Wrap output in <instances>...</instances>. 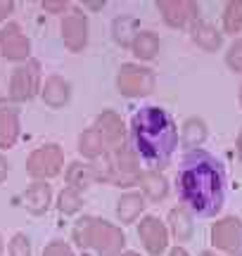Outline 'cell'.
Wrapping results in <instances>:
<instances>
[{"instance_id":"9a60e30c","label":"cell","mask_w":242,"mask_h":256,"mask_svg":"<svg viewBox=\"0 0 242 256\" xmlns=\"http://www.w3.org/2000/svg\"><path fill=\"white\" fill-rule=\"evenodd\" d=\"M188 34H190V40L200 50H204V52H218L224 48L226 36L221 31V26H216L214 22L206 17H200L197 22H192V26L188 28Z\"/></svg>"},{"instance_id":"ac0fdd59","label":"cell","mask_w":242,"mask_h":256,"mask_svg":"<svg viewBox=\"0 0 242 256\" xmlns=\"http://www.w3.org/2000/svg\"><path fill=\"white\" fill-rule=\"evenodd\" d=\"M22 206L31 216H43L52 206V185L46 180H34L26 190L22 192Z\"/></svg>"},{"instance_id":"277c9868","label":"cell","mask_w":242,"mask_h":256,"mask_svg":"<svg viewBox=\"0 0 242 256\" xmlns=\"http://www.w3.org/2000/svg\"><path fill=\"white\" fill-rule=\"evenodd\" d=\"M116 90L119 95L128 98V100H140V98H150L154 88H157V74L140 62H124L116 72Z\"/></svg>"},{"instance_id":"1f68e13d","label":"cell","mask_w":242,"mask_h":256,"mask_svg":"<svg viewBox=\"0 0 242 256\" xmlns=\"http://www.w3.org/2000/svg\"><path fill=\"white\" fill-rule=\"evenodd\" d=\"M40 8L46 10V12H52V14H62V17L69 12V5H66L64 0H46Z\"/></svg>"},{"instance_id":"44dd1931","label":"cell","mask_w":242,"mask_h":256,"mask_svg":"<svg viewBox=\"0 0 242 256\" xmlns=\"http://www.w3.org/2000/svg\"><path fill=\"white\" fill-rule=\"evenodd\" d=\"M138 190L145 194V200L150 204H159L168 197V178L164 176V171H154V168H145L140 174V180H138Z\"/></svg>"},{"instance_id":"7402d4cb","label":"cell","mask_w":242,"mask_h":256,"mask_svg":"<svg viewBox=\"0 0 242 256\" xmlns=\"http://www.w3.org/2000/svg\"><path fill=\"white\" fill-rule=\"evenodd\" d=\"M110 34H112V40L124 50H130L136 36L140 34V19L130 12H124V14H116L110 24Z\"/></svg>"},{"instance_id":"f35d334b","label":"cell","mask_w":242,"mask_h":256,"mask_svg":"<svg viewBox=\"0 0 242 256\" xmlns=\"http://www.w3.org/2000/svg\"><path fill=\"white\" fill-rule=\"evenodd\" d=\"M2 252H5V240H2V235H0V256H2Z\"/></svg>"},{"instance_id":"7c38bea8","label":"cell","mask_w":242,"mask_h":256,"mask_svg":"<svg viewBox=\"0 0 242 256\" xmlns=\"http://www.w3.org/2000/svg\"><path fill=\"white\" fill-rule=\"evenodd\" d=\"M138 240L150 256L166 254L168 240H171L168 238L166 220H162L159 216H154V214H145L138 223Z\"/></svg>"},{"instance_id":"ab89813d","label":"cell","mask_w":242,"mask_h":256,"mask_svg":"<svg viewBox=\"0 0 242 256\" xmlns=\"http://www.w3.org/2000/svg\"><path fill=\"white\" fill-rule=\"evenodd\" d=\"M238 102H240V107H242V83H240V90H238Z\"/></svg>"},{"instance_id":"7a4b0ae2","label":"cell","mask_w":242,"mask_h":256,"mask_svg":"<svg viewBox=\"0 0 242 256\" xmlns=\"http://www.w3.org/2000/svg\"><path fill=\"white\" fill-rule=\"evenodd\" d=\"M128 142L148 168L164 171L178 150V124L164 107H140L130 116Z\"/></svg>"},{"instance_id":"6da1fadb","label":"cell","mask_w":242,"mask_h":256,"mask_svg":"<svg viewBox=\"0 0 242 256\" xmlns=\"http://www.w3.org/2000/svg\"><path fill=\"white\" fill-rule=\"evenodd\" d=\"M226 166L206 150L186 152L176 174V192L183 206L200 218H216L226 204Z\"/></svg>"},{"instance_id":"ba28073f","label":"cell","mask_w":242,"mask_h":256,"mask_svg":"<svg viewBox=\"0 0 242 256\" xmlns=\"http://www.w3.org/2000/svg\"><path fill=\"white\" fill-rule=\"evenodd\" d=\"M209 242L216 254L224 252L228 256L242 252V220L235 214L216 218V223H212V230H209Z\"/></svg>"},{"instance_id":"9c48e42d","label":"cell","mask_w":242,"mask_h":256,"mask_svg":"<svg viewBox=\"0 0 242 256\" xmlns=\"http://www.w3.org/2000/svg\"><path fill=\"white\" fill-rule=\"evenodd\" d=\"M90 249H93L98 256H121L126 252V235H124L121 226L95 216Z\"/></svg>"},{"instance_id":"4fadbf2b","label":"cell","mask_w":242,"mask_h":256,"mask_svg":"<svg viewBox=\"0 0 242 256\" xmlns=\"http://www.w3.org/2000/svg\"><path fill=\"white\" fill-rule=\"evenodd\" d=\"M93 128L102 136V140L107 142V147H119L128 140V126L126 121L121 119L119 112L114 110H102L93 121Z\"/></svg>"},{"instance_id":"836d02e7","label":"cell","mask_w":242,"mask_h":256,"mask_svg":"<svg viewBox=\"0 0 242 256\" xmlns=\"http://www.w3.org/2000/svg\"><path fill=\"white\" fill-rule=\"evenodd\" d=\"M10 174V164H8V156L0 152V183H5V178Z\"/></svg>"},{"instance_id":"8d00e7d4","label":"cell","mask_w":242,"mask_h":256,"mask_svg":"<svg viewBox=\"0 0 242 256\" xmlns=\"http://www.w3.org/2000/svg\"><path fill=\"white\" fill-rule=\"evenodd\" d=\"M200 256H218L214 249H204V252H200Z\"/></svg>"},{"instance_id":"603a6c76","label":"cell","mask_w":242,"mask_h":256,"mask_svg":"<svg viewBox=\"0 0 242 256\" xmlns=\"http://www.w3.org/2000/svg\"><path fill=\"white\" fill-rule=\"evenodd\" d=\"M159 50H162V38L157 31L152 28H140V34L136 36L133 46H130V55L136 57V62H152L157 60Z\"/></svg>"},{"instance_id":"4dcf8cb0","label":"cell","mask_w":242,"mask_h":256,"mask_svg":"<svg viewBox=\"0 0 242 256\" xmlns=\"http://www.w3.org/2000/svg\"><path fill=\"white\" fill-rule=\"evenodd\" d=\"M43 256H78L76 249L72 247V242H64V240H52L43 247Z\"/></svg>"},{"instance_id":"52a82bcc","label":"cell","mask_w":242,"mask_h":256,"mask_svg":"<svg viewBox=\"0 0 242 256\" xmlns=\"http://www.w3.org/2000/svg\"><path fill=\"white\" fill-rule=\"evenodd\" d=\"M60 31H62V43L69 52H84L90 40V19L86 10L69 8V12L62 17Z\"/></svg>"},{"instance_id":"5bb4252c","label":"cell","mask_w":242,"mask_h":256,"mask_svg":"<svg viewBox=\"0 0 242 256\" xmlns=\"http://www.w3.org/2000/svg\"><path fill=\"white\" fill-rule=\"evenodd\" d=\"M22 136V112L19 104L0 98V150H10L17 145Z\"/></svg>"},{"instance_id":"4316f807","label":"cell","mask_w":242,"mask_h":256,"mask_svg":"<svg viewBox=\"0 0 242 256\" xmlns=\"http://www.w3.org/2000/svg\"><path fill=\"white\" fill-rule=\"evenodd\" d=\"M93 226H95V216L84 214L74 220L72 226V247H76L78 252H88L90 249V238H93Z\"/></svg>"},{"instance_id":"e0dca14e","label":"cell","mask_w":242,"mask_h":256,"mask_svg":"<svg viewBox=\"0 0 242 256\" xmlns=\"http://www.w3.org/2000/svg\"><path fill=\"white\" fill-rule=\"evenodd\" d=\"M40 100L46 102L50 110H62L72 102V83L60 74H50L40 86Z\"/></svg>"},{"instance_id":"d4e9b609","label":"cell","mask_w":242,"mask_h":256,"mask_svg":"<svg viewBox=\"0 0 242 256\" xmlns=\"http://www.w3.org/2000/svg\"><path fill=\"white\" fill-rule=\"evenodd\" d=\"M64 183L66 188H74L78 192H86L90 185H95V176H93V166L90 162H72L64 168Z\"/></svg>"},{"instance_id":"8fae6325","label":"cell","mask_w":242,"mask_h":256,"mask_svg":"<svg viewBox=\"0 0 242 256\" xmlns=\"http://www.w3.org/2000/svg\"><path fill=\"white\" fill-rule=\"evenodd\" d=\"M157 12L168 28H178V31H188L192 26V22L202 17L200 14L202 8L195 0H162L157 2Z\"/></svg>"},{"instance_id":"d6a6232c","label":"cell","mask_w":242,"mask_h":256,"mask_svg":"<svg viewBox=\"0 0 242 256\" xmlns=\"http://www.w3.org/2000/svg\"><path fill=\"white\" fill-rule=\"evenodd\" d=\"M12 12H14V2H12V0H0V26L8 24V19Z\"/></svg>"},{"instance_id":"f1b7e54d","label":"cell","mask_w":242,"mask_h":256,"mask_svg":"<svg viewBox=\"0 0 242 256\" xmlns=\"http://www.w3.org/2000/svg\"><path fill=\"white\" fill-rule=\"evenodd\" d=\"M224 60H226V66L233 74H242V36L230 40V46L226 48Z\"/></svg>"},{"instance_id":"484cf974","label":"cell","mask_w":242,"mask_h":256,"mask_svg":"<svg viewBox=\"0 0 242 256\" xmlns=\"http://www.w3.org/2000/svg\"><path fill=\"white\" fill-rule=\"evenodd\" d=\"M221 31L224 36H242V0H228L221 10Z\"/></svg>"},{"instance_id":"83f0119b","label":"cell","mask_w":242,"mask_h":256,"mask_svg":"<svg viewBox=\"0 0 242 256\" xmlns=\"http://www.w3.org/2000/svg\"><path fill=\"white\" fill-rule=\"evenodd\" d=\"M55 206L62 216H76L78 211L84 209V192L74 190V188H62L57 192V200H55Z\"/></svg>"},{"instance_id":"f546056e","label":"cell","mask_w":242,"mask_h":256,"mask_svg":"<svg viewBox=\"0 0 242 256\" xmlns=\"http://www.w3.org/2000/svg\"><path fill=\"white\" fill-rule=\"evenodd\" d=\"M8 256H34L31 249V240L26 232H14L8 244Z\"/></svg>"},{"instance_id":"d6986e66","label":"cell","mask_w":242,"mask_h":256,"mask_svg":"<svg viewBox=\"0 0 242 256\" xmlns=\"http://www.w3.org/2000/svg\"><path fill=\"white\" fill-rule=\"evenodd\" d=\"M166 228H168V238L174 240V242H188V240L195 235V214L183 206V204H178L174 209L168 211L166 216Z\"/></svg>"},{"instance_id":"ffe728a7","label":"cell","mask_w":242,"mask_h":256,"mask_svg":"<svg viewBox=\"0 0 242 256\" xmlns=\"http://www.w3.org/2000/svg\"><path fill=\"white\" fill-rule=\"evenodd\" d=\"M209 138V126L202 116H188L183 124H180V130H178V145L183 147L186 152H195V150H202V145Z\"/></svg>"},{"instance_id":"cb8c5ba5","label":"cell","mask_w":242,"mask_h":256,"mask_svg":"<svg viewBox=\"0 0 242 256\" xmlns=\"http://www.w3.org/2000/svg\"><path fill=\"white\" fill-rule=\"evenodd\" d=\"M76 150H78V154L84 156L86 162H98V159H102V156L110 152L107 142H104L102 136H100V133H98L93 126L84 128V130L78 133Z\"/></svg>"},{"instance_id":"5b68a950","label":"cell","mask_w":242,"mask_h":256,"mask_svg":"<svg viewBox=\"0 0 242 256\" xmlns=\"http://www.w3.org/2000/svg\"><path fill=\"white\" fill-rule=\"evenodd\" d=\"M40 86H43V66L38 60H26V62L17 64L10 76V88H8V100L14 104L34 100L40 95Z\"/></svg>"},{"instance_id":"d590c367","label":"cell","mask_w":242,"mask_h":256,"mask_svg":"<svg viewBox=\"0 0 242 256\" xmlns=\"http://www.w3.org/2000/svg\"><path fill=\"white\" fill-rule=\"evenodd\" d=\"M235 152H238V156L242 159V128L238 130V136H235Z\"/></svg>"},{"instance_id":"60d3db41","label":"cell","mask_w":242,"mask_h":256,"mask_svg":"<svg viewBox=\"0 0 242 256\" xmlns=\"http://www.w3.org/2000/svg\"><path fill=\"white\" fill-rule=\"evenodd\" d=\"M228 256H242V252H235V254H228Z\"/></svg>"},{"instance_id":"74e56055","label":"cell","mask_w":242,"mask_h":256,"mask_svg":"<svg viewBox=\"0 0 242 256\" xmlns=\"http://www.w3.org/2000/svg\"><path fill=\"white\" fill-rule=\"evenodd\" d=\"M121 256H140V254H138V252H133V249H126Z\"/></svg>"},{"instance_id":"3957f363","label":"cell","mask_w":242,"mask_h":256,"mask_svg":"<svg viewBox=\"0 0 242 256\" xmlns=\"http://www.w3.org/2000/svg\"><path fill=\"white\" fill-rule=\"evenodd\" d=\"M107 164H110V185L124 188V190H136L138 188L140 174L145 168H142V162L133 152L128 140L107 152Z\"/></svg>"},{"instance_id":"30bf717a","label":"cell","mask_w":242,"mask_h":256,"mask_svg":"<svg viewBox=\"0 0 242 256\" xmlns=\"http://www.w3.org/2000/svg\"><path fill=\"white\" fill-rule=\"evenodd\" d=\"M0 55L14 64L31 60V38L19 22H8L0 26Z\"/></svg>"},{"instance_id":"e575fe53","label":"cell","mask_w":242,"mask_h":256,"mask_svg":"<svg viewBox=\"0 0 242 256\" xmlns=\"http://www.w3.org/2000/svg\"><path fill=\"white\" fill-rule=\"evenodd\" d=\"M166 256H190V252H188L183 244H176V247H171L168 249V254Z\"/></svg>"},{"instance_id":"8992f818","label":"cell","mask_w":242,"mask_h":256,"mask_svg":"<svg viewBox=\"0 0 242 256\" xmlns=\"http://www.w3.org/2000/svg\"><path fill=\"white\" fill-rule=\"evenodd\" d=\"M64 171V150L57 142L36 147L26 159V174L34 180H52Z\"/></svg>"},{"instance_id":"2e32d148","label":"cell","mask_w":242,"mask_h":256,"mask_svg":"<svg viewBox=\"0 0 242 256\" xmlns=\"http://www.w3.org/2000/svg\"><path fill=\"white\" fill-rule=\"evenodd\" d=\"M145 209H148V200L140 190H126L116 200V206H114V214H116V220L121 226H130L145 216Z\"/></svg>"}]
</instances>
